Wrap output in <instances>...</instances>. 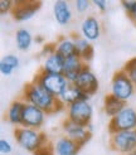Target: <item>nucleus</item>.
<instances>
[{
    "label": "nucleus",
    "mask_w": 136,
    "mask_h": 155,
    "mask_svg": "<svg viewBox=\"0 0 136 155\" xmlns=\"http://www.w3.org/2000/svg\"><path fill=\"white\" fill-rule=\"evenodd\" d=\"M89 97L91 96L87 95L86 92H83L79 87H77L76 84L70 83V86L62 92V95L58 97V100L64 107H67V106H70L77 101H88Z\"/></svg>",
    "instance_id": "14"
},
{
    "label": "nucleus",
    "mask_w": 136,
    "mask_h": 155,
    "mask_svg": "<svg viewBox=\"0 0 136 155\" xmlns=\"http://www.w3.org/2000/svg\"><path fill=\"white\" fill-rule=\"evenodd\" d=\"M34 155H56V151H54V145H52L50 143H48L47 145L42 146V148L35 151Z\"/></svg>",
    "instance_id": "28"
},
{
    "label": "nucleus",
    "mask_w": 136,
    "mask_h": 155,
    "mask_svg": "<svg viewBox=\"0 0 136 155\" xmlns=\"http://www.w3.org/2000/svg\"><path fill=\"white\" fill-rule=\"evenodd\" d=\"M56 52V45H54V43H48V44H45L44 47H43V51H42V56H44V58L47 57V56H49V54H52V53H54Z\"/></svg>",
    "instance_id": "30"
},
{
    "label": "nucleus",
    "mask_w": 136,
    "mask_h": 155,
    "mask_svg": "<svg viewBox=\"0 0 136 155\" xmlns=\"http://www.w3.org/2000/svg\"><path fill=\"white\" fill-rule=\"evenodd\" d=\"M34 81L56 97H59L62 95V92L70 86V82L63 73H47L42 69L34 77Z\"/></svg>",
    "instance_id": "4"
},
{
    "label": "nucleus",
    "mask_w": 136,
    "mask_h": 155,
    "mask_svg": "<svg viewBox=\"0 0 136 155\" xmlns=\"http://www.w3.org/2000/svg\"><path fill=\"white\" fill-rule=\"evenodd\" d=\"M131 20H132V21H134V24H135V25H136V13H135V15H134V17H132V18H131Z\"/></svg>",
    "instance_id": "34"
},
{
    "label": "nucleus",
    "mask_w": 136,
    "mask_h": 155,
    "mask_svg": "<svg viewBox=\"0 0 136 155\" xmlns=\"http://www.w3.org/2000/svg\"><path fill=\"white\" fill-rule=\"evenodd\" d=\"M135 91H136L135 84L132 83L130 77L126 74L124 69L113 73L111 80V92H110L112 96L117 97L124 102H127V100H130L134 96Z\"/></svg>",
    "instance_id": "3"
},
{
    "label": "nucleus",
    "mask_w": 136,
    "mask_h": 155,
    "mask_svg": "<svg viewBox=\"0 0 136 155\" xmlns=\"http://www.w3.org/2000/svg\"><path fill=\"white\" fill-rule=\"evenodd\" d=\"M126 102L121 101V100H118L117 97L112 96L111 94H108L107 96L105 97L103 100V110H105V114L108 116V117H115V116L120 112L122 111L124 108L126 107Z\"/></svg>",
    "instance_id": "21"
},
{
    "label": "nucleus",
    "mask_w": 136,
    "mask_h": 155,
    "mask_svg": "<svg viewBox=\"0 0 136 155\" xmlns=\"http://www.w3.org/2000/svg\"><path fill=\"white\" fill-rule=\"evenodd\" d=\"M63 67H64V57L54 52L44 58L43 66L40 69L47 73H63Z\"/></svg>",
    "instance_id": "18"
},
{
    "label": "nucleus",
    "mask_w": 136,
    "mask_h": 155,
    "mask_svg": "<svg viewBox=\"0 0 136 155\" xmlns=\"http://www.w3.org/2000/svg\"><path fill=\"white\" fill-rule=\"evenodd\" d=\"M134 129H136V108L131 106H126L115 117H112L108 124L110 134Z\"/></svg>",
    "instance_id": "6"
},
{
    "label": "nucleus",
    "mask_w": 136,
    "mask_h": 155,
    "mask_svg": "<svg viewBox=\"0 0 136 155\" xmlns=\"http://www.w3.org/2000/svg\"><path fill=\"white\" fill-rule=\"evenodd\" d=\"M0 72H2L4 76H10L14 72V68L10 67L9 64L4 63V62H0Z\"/></svg>",
    "instance_id": "31"
},
{
    "label": "nucleus",
    "mask_w": 136,
    "mask_h": 155,
    "mask_svg": "<svg viewBox=\"0 0 136 155\" xmlns=\"http://www.w3.org/2000/svg\"><path fill=\"white\" fill-rule=\"evenodd\" d=\"M56 45V52L59 53L62 57L67 58L77 54L76 52V44H74V38L73 35H62L59 37L57 42H54Z\"/></svg>",
    "instance_id": "19"
},
{
    "label": "nucleus",
    "mask_w": 136,
    "mask_h": 155,
    "mask_svg": "<svg viewBox=\"0 0 136 155\" xmlns=\"http://www.w3.org/2000/svg\"><path fill=\"white\" fill-rule=\"evenodd\" d=\"M74 38V44H76V52H77V56L82 58V61L88 62L93 58V47L89 41H87L86 38H83L82 35H76L72 34Z\"/></svg>",
    "instance_id": "20"
},
{
    "label": "nucleus",
    "mask_w": 136,
    "mask_h": 155,
    "mask_svg": "<svg viewBox=\"0 0 136 155\" xmlns=\"http://www.w3.org/2000/svg\"><path fill=\"white\" fill-rule=\"evenodd\" d=\"M2 62H4V63H6V64H9L14 69H17L19 67V58L17 56H14V54H6L5 57H3Z\"/></svg>",
    "instance_id": "27"
},
{
    "label": "nucleus",
    "mask_w": 136,
    "mask_h": 155,
    "mask_svg": "<svg viewBox=\"0 0 136 155\" xmlns=\"http://www.w3.org/2000/svg\"><path fill=\"white\" fill-rule=\"evenodd\" d=\"M14 136L17 139V143L20 148H23L27 151L33 153V154L39 150L42 146L50 143L48 140V136L45 135L43 131L23 127V126L17 127V130H15V133H14Z\"/></svg>",
    "instance_id": "2"
},
{
    "label": "nucleus",
    "mask_w": 136,
    "mask_h": 155,
    "mask_svg": "<svg viewBox=\"0 0 136 155\" xmlns=\"http://www.w3.org/2000/svg\"><path fill=\"white\" fill-rule=\"evenodd\" d=\"M92 4H93L101 13H105L106 9H107V3H106L105 0H93Z\"/></svg>",
    "instance_id": "32"
},
{
    "label": "nucleus",
    "mask_w": 136,
    "mask_h": 155,
    "mask_svg": "<svg viewBox=\"0 0 136 155\" xmlns=\"http://www.w3.org/2000/svg\"><path fill=\"white\" fill-rule=\"evenodd\" d=\"M126 155H136V150L132 151V153H130V154H126Z\"/></svg>",
    "instance_id": "35"
},
{
    "label": "nucleus",
    "mask_w": 136,
    "mask_h": 155,
    "mask_svg": "<svg viewBox=\"0 0 136 155\" xmlns=\"http://www.w3.org/2000/svg\"><path fill=\"white\" fill-rule=\"evenodd\" d=\"M53 14H54V19L59 25H67L70 24L72 20V10L71 6L64 0H58L53 5Z\"/></svg>",
    "instance_id": "17"
},
{
    "label": "nucleus",
    "mask_w": 136,
    "mask_h": 155,
    "mask_svg": "<svg viewBox=\"0 0 136 155\" xmlns=\"http://www.w3.org/2000/svg\"><path fill=\"white\" fill-rule=\"evenodd\" d=\"M33 35L30 34L29 30L27 29H18L17 34H15V43H17V48L21 52H25L30 48L33 43Z\"/></svg>",
    "instance_id": "22"
},
{
    "label": "nucleus",
    "mask_w": 136,
    "mask_h": 155,
    "mask_svg": "<svg viewBox=\"0 0 136 155\" xmlns=\"http://www.w3.org/2000/svg\"><path fill=\"white\" fill-rule=\"evenodd\" d=\"M122 69L126 72V74L130 77V80L132 81V83L135 84V88H136V57L127 61V63L124 66Z\"/></svg>",
    "instance_id": "23"
},
{
    "label": "nucleus",
    "mask_w": 136,
    "mask_h": 155,
    "mask_svg": "<svg viewBox=\"0 0 136 155\" xmlns=\"http://www.w3.org/2000/svg\"><path fill=\"white\" fill-rule=\"evenodd\" d=\"M62 129H63L64 136L72 139L73 141L79 144L81 146L87 144L91 139V130L88 127L82 126L79 124H76L68 119L62 122Z\"/></svg>",
    "instance_id": "8"
},
{
    "label": "nucleus",
    "mask_w": 136,
    "mask_h": 155,
    "mask_svg": "<svg viewBox=\"0 0 136 155\" xmlns=\"http://www.w3.org/2000/svg\"><path fill=\"white\" fill-rule=\"evenodd\" d=\"M81 34L91 43L97 41L101 35V23L95 15H88L81 23Z\"/></svg>",
    "instance_id": "13"
},
{
    "label": "nucleus",
    "mask_w": 136,
    "mask_h": 155,
    "mask_svg": "<svg viewBox=\"0 0 136 155\" xmlns=\"http://www.w3.org/2000/svg\"><path fill=\"white\" fill-rule=\"evenodd\" d=\"M40 2H32V0H18L14 4V9L11 15L15 21H27L30 18H33L37 12L40 9Z\"/></svg>",
    "instance_id": "9"
},
{
    "label": "nucleus",
    "mask_w": 136,
    "mask_h": 155,
    "mask_svg": "<svg viewBox=\"0 0 136 155\" xmlns=\"http://www.w3.org/2000/svg\"><path fill=\"white\" fill-rule=\"evenodd\" d=\"M67 119L82 126L88 127L92 120L93 108L88 101H77L67 106Z\"/></svg>",
    "instance_id": "7"
},
{
    "label": "nucleus",
    "mask_w": 136,
    "mask_h": 155,
    "mask_svg": "<svg viewBox=\"0 0 136 155\" xmlns=\"http://www.w3.org/2000/svg\"><path fill=\"white\" fill-rule=\"evenodd\" d=\"M74 84L77 87H79L83 92H86L87 95L92 96L95 95L97 90H98V80L96 74L91 71V68L86 64L85 67H83L82 72L79 73L77 81L74 82Z\"/></svg>",
    "instance_id": "11"
},
{
    "label": "nucleus",
    "mask_w": 136,
    "mask_h": 155,
    "mask_svg": "<svg viewBox=\"0 0 136 155\" xmlns=\"http://www.w3.org/2000/svg\"><path fill=\"white\" fill-rule=\"evenodd\" d=\"M121 6H122V9L127 13L130 19L135 15V13H136V0H122V2H121Z\"/></svg>",
    "instance_id": "24"
},
{
    "label": "nucleus",
    "mask_w": 136,
    "mask_h": 155,
    "mask_svg": "<svg viewBox=\"0 0 136 155\" xmlns=\"http://www.w3.org/2000/svg\"><path fill=\"white\" fill-rule=\"evenodd\" d=\"M91 4H92V2H89V0H77V2H74L76 10H77L79 14H85L89 9Z\"/></svg>",
    "instance_id": "25"
},
{
    "label": "nucleus",
    "mask_w": 136,
    "mask_h": 155,
    "mask_svg": "<svg viewBox=\"0 0 136 155\" xmlns=\"http://www.w3.org/2000/svg\"><path fill=\"white\" fill-rule=\"evenodd\" d=\"M24 106H25V101L23 98L14 100L6 110V114H5L6 120L10 124H13V125L18 126V127L21 126V119H23Z\"/></svg>",
    "instance_id": "15"
},
{
    "label": "nucleus",
    "mask_w": 136,
    "mask_h": 155,
    "mask_svg": "<svg viewBox=\"0 0 136 155\" xmlns=\"http://www.w3.org/2000/svg\"><path fill=\"white\" fill-rule=\"evenodd\" d=\"M86 66V63L82 61L81 57H78L77 54L71 57L64 58V67H63V74L68 80L71 84H74V82L77 81L79 73L82 72L83 67Z\"/></svg>",
    "instance_id": "12"
},
{
    "label": "nucleus",
    "mask_w": 136,
    "mask_h": 155,
    "mask_svg": "<svg viewBox=\"0 0 136 155\" xmlns=\"http://www.w3.org/2000/svg\"><path fill=\"white\" fill-rule=\"evenodd\" d=\"M35 42H37V43H42V42H43V38H42L40 35L35 37Z\"/></svg>",
    "instance_id": "33"
},
{
    "label": "nucleus",
    "mask_w": 136,
    "mask_h": 155,
    "mask_svg": "<svg viewBox=\"0 0 136 155\" xmlns=\"http://www.w3.org/2000/svg\"><path fill=\"white\" fill-rule=\"evenodd\" d=\"M82 146L73 141L72 139L62 136L59 137L57 143L54 144V151L56 155H77L79 153Z\"/></svg>",
    "instance_id": "16"
},
{
    "label": "nucleus",
    "mask_w": 136,
    "mask_h": 155,
    "mask_svg": "<svg viewBox=\"0 0 136 155\" xmlns=\"http://www.w3.org/2000/svg\"><path fill=\"white\" fill-rule=\"evenodd\" d=\"M14 4L15 2H11V0H2L0 2V13H2V15L11 13L14 9Z\"/></svg>",
    "instance_id": "26"
},
{
    "label": "nucleus",
    "mask_w": 136,
    "mask_h": 155,
    "mask_svg": "<svg viewBox=\"0 0 136 155\" xmlns=\"http://www.w3.org/2000/svg\"><path fill=\"white\" fill-rule=\"evenodd\" d=\"M0 151H2V154H10L13 151L11 144L5 139H0Z\"/></svg>",
    "instance_id": "29"
},
{
    "label": "nucleus",
    "mask_w": 136,
    "mask_h": 155,
    "mask_svg": "<svg viewBox=\"0 0 136 155\" xmlns=\"http://www.w3.org/2000/svg\"><path fill=\"white\" fill-rule=\"evenodd\" d=\"M110 146L112 150L117 151L120 155H126L136 150V129L117 131L111 134Z\"/></svg>",
    "instance_id": "5"
},
{
    "label": "nucleus",
    "mask_w": 136,
    "mask_h": 155,
    "mask_svg": "<svg viewBox=\"0 0 136 155\" xmlns=\"http://www.w3.org/2000/svg\"><path fill=\"white\" fill-rule=\"evenodd\" d=\"M21 98L27 104H32L37 107H39L45 114H56L63 110L64 106L60 104L58 97L52 95L44 87H42L39 83L34 80L29 82L23 90Z\"/></svg>",
    "instance_id": "1"
},
{
    "label": "nucleus",
    "mask_w": 136,
    "mask_h": 155,
    "mask_svg": "<svg viewBox=\"0 0 136 155\" xmlns=\"http://www.w3.org/2000/svg\"><path fill=\"white\" fill-rule=\"evenodd\" d=\"M45 114L39 107H37L32 104H27L23 111V119H21V126L28 129H35L39 130L45 120Z\"/></svg>",
    "instance_id": "10"
}]
</instances>
